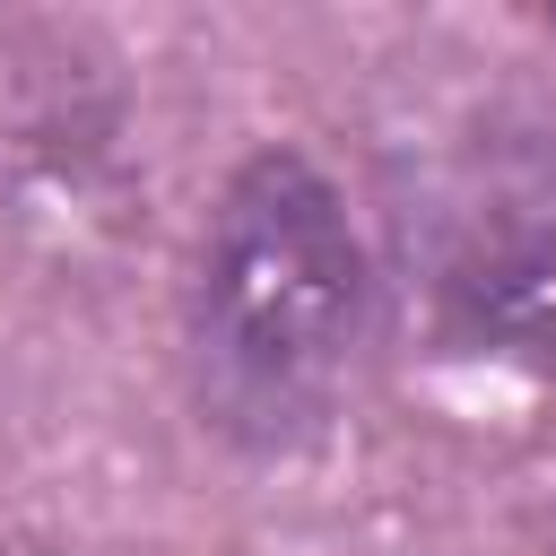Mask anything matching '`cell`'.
<instances>
[{"mask_svg": "<svg viewBox=\"0 0 556 556\" xmlns=\"http://www.w3.org/2000/svg\"><path fill=\"white\" fill-rule=\"evenodd\" d=\"M408 261L443 348L556 374V122L460 130L417 174Z\"/></svg>", "mask_w": 556, "mask_h": 556, "instance_id": "obj_2", "label": "cell"}, {"mask_svg": "<svg viewBox=\"0 0 556 556\" xmlns=\"http://www.w3.org/2000/svg\"><path fill=\"white\" fill-rule=\"evenodd\" d=\"M547 26H556V17H547Z\"/></svg>", "mask_w": 556, "mask_h": 556, "instance_id": "obj_3", "label": "cell"}, {"mask_svg": "<svg viewBox=\"0 0 556 556\" xmlns=\"http://www.w3.org/2000/svg\"><path fill=\"white\" fill-rule=\"evenodd\" d=\"M374 313V269L339 182L304 148H261L208 200L191 287H182V356L191 400L235 443H304L356 374Z\"/></svg>", "mask_w": 556, "mask_h": 556, "instance_id": "obj_1", "label": "cell"}]
</instances>
